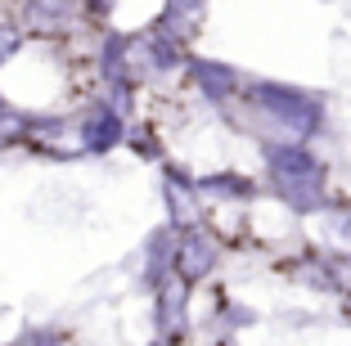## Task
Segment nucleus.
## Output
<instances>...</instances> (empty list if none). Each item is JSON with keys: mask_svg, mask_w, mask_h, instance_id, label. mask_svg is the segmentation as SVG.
<instances>
[{"mask_svg": "<svg viewBox=\"0 0 351 346\" xmlns=\"http://www.w3.org/2000/svg\"><path fill=\"white\" fill-rule=\"evenodd\" d=\"M333 234L351 247V212H333Z\"/></svg>", "mask_w": 351, "mask_h": 346, "instance_id": "nucleus-14", "label": "nucleus"}, {"mask_svg": "<svg viewBox=\"0 0 351 346\" xmlns=\"http://www.w3.org/2000/svg\"><path fill=\"white\" fill-rule=\"evenodd\" d=\"M82 140L90 153H108L117 140H122V117H117V108H95L90 117H86L82 126Z\"/></svg>", "mask_w": 351, "mask_h": 346, "instance_id": "nucleus-4", "label": "nucleus"}, {"mask_svg": "<svg viewBox=\"0 0 351 346\" xmlns=\"http://www.w3.org/2000/svg\"><path fill=\"white\" fill-rule=\"evenodd\" d=\"M32 346H63V337H54V333H36V337H32Z\"/></svg>", "mask_w": 351, "mask_h": 346, "instance_id": "nucleus-16", "label": "nucleus"}, {"mask_svg": "<svg viewBox=\"0 0 351 346\" xmlns=\"http://www.w3.org/2000/svg\"><path fill=\"white\" fill-rule=\"evenodd\" d=\"M162 194H167V207H171L176 221L185 225V230H194V225H198V194H194V184H189L185 175L171 171V175H167V189H162Z\"/></svg>", "mask_w": 351, "mask_h": 346, "instance_id": "nucleus-6", "label": "nucleus"}, {"mask_svg": "<svg viewBox=\"0 0 351 346\" xmlns=\"http://www.w3.org/2000/svg\"><path fill=\"white\" fill-rule=\"evenodd\" d=\"M266 166H270V175H275V184L279 180H302V175H324V166L311 158L302 144H266Z\"/></svg>", "mask_w": 351, "mask_h": 346, "instance_id": "nucleus-3", "label": "nucleus"}, {"mask_svg": "<svg viewBox=\"0 0 351 346\" xmlns=\"http://www.w3.org/2000/svg\"><path fill=\"white\" fill-rule=\"evenodd\" d=\"M207 194H226V198H252V184L248 180H234V175H212L203 180Z\"/></svg>", "mask_w": 351, "mask_h": 346, "instance_id": "nucleus-11", "label": "nucleus"}, {"mask_svg": "<svg viewBox=\"0 0 351 346\" xmlns=\"http://www.w3.org/2000/svg\"><path fill=\"white\" fill-rule=\"evenodd\" d=\"M194 82L203 86V95H212V99H230V95L239 90V77L226 68V63H207L198 59L194 63Z\"/></svg>", "mask_w": 351, "mask_h": 346, "instance_id": "nucleus-9", "label": "nucleus"}, {"mask_svg": "<svg viewBox=\"0 0 351 346\" xmlns=\"http://www.w3.org/2000/svg\"><path fill=\"white\" fill-rule=\"evenodd\" d=\"M185 293L189 284H180V279H167V284H158V324L167 328V333H180V324H185Z\"/></svg>", "mask_w": 351, "mask_h": 346, "instance_id": "nucleus-8", "label": "nucleus"}, {"mask_svg": "<svg viewBox=\"0 0 351 346\" xmlns=\"http://www.w3.org/2000/svg\"><path fill=\"white\" fill-rule=\"evenodd\" d=\"M203 18L207 10L203 5H167V41H176V50H180V41H194L198 32H203Z\"/></svg>", "mask_w": 351, "mask_h": 346, "instance_id": "nucleus-7", "label": "nucleus"}, {"mask_svg": "<svg viewBox=\"0 0 351 346\" xmlns=\"http://www.w3.org/2000/svg\"><path fill=\"white\" fill-rule=\"evenodd\" d=\"M252 103L266 112L275 126H284L289 135L298 140H311V135L324 126V108L315 95L306 90H293V86H279V82H257L252 86Z\"/></svg>", "mask_w": 351, "mask_h": 346, "instance_id": "nucleus-1", "label": "nucleus"}, {"mask_svg": "<svg viewBox=\"0 0 351 346\" xmlns=\"http://www.w3.org/2000/svg\"><path fill=\"white\" fill-rule=\"evenodd\" d=\"M279 198L293 207V212H315V207L324 203V175H302V180H279L275 184Z\"/></svg>", "mask_w": 351, "mask_h": 346, "instance_id": "nucleus-5", "label": "nucleus"}, {"mask_svg": "<svg viewBox=\"0 0 351 346\" xmlns=\"http://www.w3.org/2000/svg\"><path fill=\"white\" fill-rule=\"evenodd\" d=\"M23 135H27V117L0 108V144H14V140H23Z\"/></svg>", "mask_w": 351, "mask_h": 346, "instance_id": "nucleus-12", "label": "nucleus"}, {"mask_svg": "<svg viewBox=\"0 0 351 346\" xmlns=\"http://www.w3.org/2000/svg\"><path fill=\"white\" fill-rule=\"evenodd\" d=\"M14 50H19V32H14V27H0V63L10 59Z\"/></svg>", "mask_w": 351, "mask_h": 346, "instance_id": "nucleus-13", "label": "nucleus"}, {"mask_svg": "<svg viewBox=\"0 0 351 346\" xmlns=\"http://www.w3.org/2000/svg\"><path fill=\"white\" fill-rule=\"evenodd\" d=\"M176 275H180V284H194V279H203L212 265H217V243H212V234L207 230H185V234L176 238Z\"/></svg>", "mask_w": 351, "mask_h": 346, "instance_id": "nucleus-2", "label": "nucleus"}, {"mask_svg": "<svg viewBox=\"0 0 351 346\" xmlns=\"http://www.w3.org/2000/svg\"><path fill=\"white\" fill-rule=\"evenodd\" d=\"M68 18H73V5H27V23H41L45 32H54Z\"/></svg>", "mask_w": 351, "mask_h": 346, "instance_id": "nucleus-10", "label": "nucleus"}, {"mask_svg": "<svg viewBox=\"0 0 351 346\" xmlns=\"http://www.w3.org/2000/svg\"><path fill=\"white\" fill-rule=\"evenodd\" d=\"M329 279H333V284H347V288H351V261H342V256H338V261H329Z\"/></svg>", "mask_w": 351, "mask_h": 346, "instance_id": "nucleus-15", "label": "nucleus"}]
</instances>
